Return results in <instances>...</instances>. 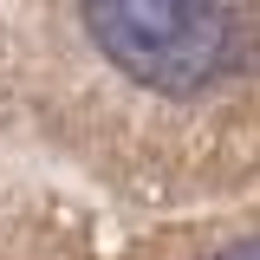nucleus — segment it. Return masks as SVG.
<instances>
[{"instance_id": "obj_1", "label": "nucleus", "mask_w": 260, "mask_h": 260, "mask_svg": "<svg viewBox=\"0 0 260 260\" xmlns=\"http://www.w3.org/2000/svg\"><path fill=\"white\" fill-rule=\"evenodd\" d=\"M85 32L130 85L195 98L254 52L247 0H78Z\"/></svg>"}, {"instance_id": "obj_2", "label": "nucleus", "mask_w": 260, "mask_h": 260, "mask_svg": "<svg viewBox=\"0 0 260 260\" xmlns=\"http://www.w3.org/2000/svg\"><path fill=\"white\" fill-rule=\"evenodd\" d=\"M215 260H260V234H254V241H234V247H221Z\"/></svg>"}]
</instances>
